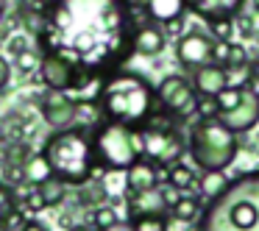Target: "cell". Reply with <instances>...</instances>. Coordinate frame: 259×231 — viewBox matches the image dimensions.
Here are the masks:
<instances>
[{"label":"cell","mask_w":259,"mask_h":231,"mask_svg":"<svg viewBox=\"0 0 259 231\" xmlns=\"http://www.w3.org/2000/svg\"><path fill=\"white\" fill-rule=\"evenodd\" d=\"M48 12L59 53L87 78H103L134 56L131 36L137 20L125 0H59Z\"/></svg>","instance_id":"1"},{"label":"cell","mask_w":259,"mask_h":231,"mask_svg":"<svg viewBox=\"0 0 259 231\" xmlns=\"http://www.w3.org/2000/svg\"><path fill=\"white\" fill-rule=\"evenodd\" d=\"M98 106L103 112V120L123 123L131 128H142L156 114V89L148 84L145 75L131 70H114L103 75L98 89Z\"/></svg>","instance_id":"2"},{"label":"cell","mask_w":259,"mask_h":231,"mask_svg":"<svg viewBox=\"0 0 259 231\" xmlns=\"http://www.w3.org/2000/svg\"><path fill=\"white\" fill-rule=\"evenodd\" d=\"M198 231H259V170L234 178L218 201H209Z\"/></svg>","instance_id":"3"},{"label":"cell","mask_w":259,"mask_h":231,"mask_svg":"<svg viewBox=\"0 0 259 231\" xmlns=\"http://www.w3.org/2000/svg\"><path fill=\"white\" fill-rule=\"evenodd\" d=\"M39 153L48 159L51 173L70 187H81L92 181V173L98 167L95 151H92V131L81 128V125L53 131Z\"/></svg>","instance_id":"4"},{"label":"cell","mask_w":259,"mask_h":231,"mask_svg":"<svg viewBox=\"0 0 259 231\" xmlns=\"http://www.w3.org/2000/svg\"><path fill=\"white\" fill-rule=\"evenodd\" d=\"M240 151V140L218 117L195 120L187 131V153L201 170H226Z\"/></svg>","instance_id":"5"},{"label":"cell","mask_w":259,"mask_h":231,"mask_svg":"<svg viewBox=\"0 0 259 231\" xmlns=\"http://www.w3.org/2000/svg\"><path fill=\"white\" fill-rule=\"evenodd\" d=\"M92 151L95 164L106 173H125L137 159H142L140 131L123 123L103 120L98 128H92Z\"/></svg>","instance_id":"6"},{"label":"cell","mask_w":259,"mask_h":231,"mask_svg":"<svg viewBox=\"0 0 259 231\" xmlns=\"http://www.w3.org/2000/svg\"><path fill=\"white\" fill-rule=\"evenodd\" d=\"M140 131V148H142V159L153 162L156 167L167 170L170 164L181 162L187 151V136L179 131V125L170 120H159V114H153L151 123H145Z\"/></svg>","instance_id":"7"},{"label":"cell","mask_w":259,"mask_h":231,"mask_svg":"<svg viewBox=\"0 0 259 231\" xmlns=\"http://www.w3.org/2000/svg\"><path fill=\"white\" fill-rule=\"evenodd\" d=\"M195 101H198V92L192 86V81L184 78V75H167L156 86V103L170 117H190V114H195Z\"/></svg>","instance_id":"8"},{"label":"cell","mask_w":259,"mask_h":231,"mask_svg":"<svg viewBox=\"0 0 259 231\" xmlns=\"http://www.w3.org/2000/svg\"><path fill=\"white\" fill-rule=\"evenodd\" d=\"M212 53H214V39L203 31H190L176 42V59L181 67L187 70H198L203 64H212Z\"/></svg>","instance_id":"9"},{"label":"cell","mask_w":259,"mask_h":231,"mask_svg":"<svg viewBox=\"0 0 259 231\" xmlns=\"http://www.w3.org/2000/svg\"><path fill=\"white\" fill-rule=\"evenodd\" d=\"M75 109H78V103H75V98L67 95V92H51L48 89L45 95L39 98L42 120H45L48 125H53L56 131L70 128V125L75 123Z\"/></svg>","instance_id":"10"},{"label":"cell","mask_w":259,"mask_h":231,"mask_svg":"<svg viewBox=\"0 0 259 231\" xmlns=\"http://www.w3.org/2000/svg\"><path fill=\"white\" fill-rule=\"evenodd\" d=\"M218 120L229 131H234L237 136L245 134V131H251L253 125L259 123V98L253 95L251 89H245L242 92V101L237 103L234 109H229V112H220Z\"/></svg>","instance_id":"11"},{"label":"cell","mask_w":259,"mask_h":231,"mask_svg":"<svg viewBox=\"0 0 259 231\" xmlns=\"http://www.w3.org/2000/svg\"><path fill=\"white\" fill-rule=\"evenodd\" d=\"M125 201H128V220L148 217V214H167V209H170L167 190H162V187H153V190H145V192H134Z\"/></svg>","instance_id":"12"},{"label":"cell","mask_w":259,"mask_h":231,"mask_svg":"<svg viewBox=\"0 0 259 231\" xmlns=\"http://www.w3.org/2000/svg\"><path fill=\"white\" fill-rule=\"evenodd\" d=\"M192 86H195L198 98H214L229 86V73L220 64H203V67L192 70Z\"/></svg>","instance_id":"13"},{"label":"cell","mask_w":259,"mask_h":231,"mask_svg":"<svg viewBox=\"0 0 259 231\" xmlns=\"http://www.w3.org/2000/svg\"><path fill=\"white\" fill-rule=\"evenodd\" d=\"M164 45H167V36H164V31L159 28L156 23H142L134 28V36H131V51L137 53V56H159V53L164 51Z\"/></svg>","instance_id":"14"},{"label":"cell","mask_w":259,"mask_h":231,"mask_svg":"<svg viewBox=\"0 0 259 231\" xmlns=\"http://www.w3.org/2000/svg\"><path fill=\"white\" fill-rule=\"evenodd\" d=\"M159 187V167L148 159H137L128 170H125V198L134 192H145Z\"/></svg>","instance_id":"15"},{"label":"cell","mask_w":259,"mask_h":231,"mask_svg":"<svg viewBox=\"0 0 259 231\" xmlns=\"http://www.w3.org/2000/svg\"><path fill=\"white\" fill-rule=\"evenodd\" d=\"M242 6H245V0H187V9H192L206 23L220 17H237Z\"/></svg>","instance_id":"16"},{"label":"cell","mask_w":259,"mask_h":231,"mask_svg":"<svg viewBox=\"0 0 259 231\" xmlns=\"http://www.w3.org/2000/svg\"><path fill=\"white\" fill-rule=\"evenodd\" d=\"M187 12V0H148L145 14L156 25H179Z\"/></svg>","instance_id":"17"},{"label":"cell","mask_w":259,"mask_h":231,"mask_svg":"<svg viewBox=\"0 0 259 231\" xmlns=\"http://www.w3.org/2000/svg\"><path fill=\"white\" fill-rule=\"evenodd\" d=\"M17 23L25 25V31L28 34H42V31L48 28V23H51V12H48L42 3H36V0H20L17 6Z\"/></svg>","instance_id":"18"},{"label":"cell","mask_w":259,"mask_h":231,"mask_svg":"<svg viewBox=\"0 0 259 231\" xmlns=\"http://www.w3.org/2000/svg\"><path fill=\"white\" fill-rule=\"evenodd\" d=\"M198 184V192H201L203 201H218L226 190H229V175L226 170H203V175L195 181Z\"/></svg>","instance_id":"19"},{"label":"cell","mask_w":259,"mask_h":231,"mask_svg":"<svg viewBox=\"0 0 259 231\" xmlns=\"http://www.w3.org/2000/svg\"><path fill=\"white\" fill-rule=\"evenodd\" d=\"M167 212H170V217L179 220V223H192V220H201L203 206H201V201L192 198V195H179L173 203H170Z\"/></svg>","instance_id":"20"},{"label":"cell","mask_w":259,"mask_h":231,"mask_svg":"<svg viewBox=\"0 0 259 231\" xmlns=\"http://www.w3.org/2000/svg\"><path fill=\"white\" fill-rule=\"evenodd\" d=\"M48 175H53V173H51V167H48V159L42 156V153H34V156L25 159V164H23V184L36 187V184H42Z\"/></svg>","instance_id":"21"},{"label":"cell","mask_w":259,"mask_h":231,"mask_svg":"<svg viewBox=\"0 0 259 231\" xmlns=\"http://www.w3.org/2000/svg\"><path fill=\"white\" fill-rule=\"evenodd\" d=\"M195 181H198L195 178V170H192L187 162H176V164H170V167H167V187H170V190L184 192V190H190Z\"/></svg>","instance_id":"22"},{"label":"cell","mask_w":259,"mask_h":231,"mask_svg":"<svg viewBox=\"0 0 259 231\" xmlns=\"http://www.w3.org/2000/svg\"><path fill=\"white\" fill-rule=\"evenodd\" d=\"M36 190H39L42 201H45V209L59 206V203L64 201V195H67V184H64L62 178H56V175H48L42 184H36Z\"/></svg>","instance_id":"23"},{"label":"cell","mask_w":259,"mask_h":231,"mask_svg":"<svg viewBox=\"0 0 259 231\" xmlns=\"http://www.w3.org/2000/svg\"><path fill=\"white\" fill-rule=\"evenodd\" d=\"M78 198L84 206H101L103 201H106V190H103V184H95V181H87V184L78 187Z\"/></svg>","instance_id":"24"},{"label":"cell","mask_w":259,"mask_h":231,"mask_svg":"<svg viewBox=\"0 0 259 231\" xmlns=\"http://www.w3.org/2000/svg\"><path fill=\"white\" fill-rule=\"evenodd\" d=\"M134 231H170V220L167 214H148V217H137L128 220Z\"/></svg>","instance_id":"25"},{"label":"cell","mask_w":259,"mask_h":231,"mask_svg":"<svg viewBox=\"0 0 259 231\" xmlns=\"http://www.w3.org/2000/svg\"><path fill=\"white\" fill-rule=\"evenodd\" d=\"M114 223H120L117 209H114V206H106V203H101V206H95V209H92V225H95L98 231L112 228Z\"/></svg>","instance_id":"26"},{"label":"cell","mask_w":259,"mask_h":231,"mask_svg":"<svg viewBox=\"0 0 259 231\" xmlns=\"http://www.w3.org/2000/svg\"><path fill=\"white\" fill-rule=\"evenodd\" d=\"M17 195H14V190L9 184H3L0 181V225L6 223L9 217H12L14 212H17Z\"/></svg>","instance_id":"27"},{"label":"cell","mask_w":259,"mask_h":231,"mask_svg":"<svg viewBox=\"0 0 259 231\" xmlns=\"http://www.w3.org/2000/svg\"><path fill=\"white\" fill-rule=\"evenodd\" d=\"M209 31H212L214 42H231V36H234V17L209 20Z\"/></svg>","instance_id":"28"},{"label":"cell","mask_w":259,"mask_h":231,"mask_svg":"<svg viewBox=\"0 0 259 231\" xmlns=\"http://www.w3.org/2000/svg\"><path fill=\"white\" fill-rule=\"evenodd\" d=\"M242 92L245 89H237V86H226L220 95H214V103H218V114L220 112H229V109H234L237 103L242 101Z\"/></svg>","instance_id":"29"},{"label":"cell","mask_w":259,"mask_h":231,"mask_svg":"<svg viewBox=\"0 0 259 231\" xmlns=\"http://www.w3.org/2000/svg\"><path fill=\"white\" fill-rule=\"evenodd\" d=\"M39 53L36 51H23V53H17V67H20V73H34V70H39Z\"/></svg>","instance_id":"30"},{"label":"cell","mask_w":259,"mask_h":231,"mask_svg":"<svg viewBox=\"0 0 259 231\" xmlns=\"http://www.w3.org/2000/svg\"><path fill=\"white\" fill-rule=\"evenodd\" d=\"M23 201H25V209H28V212H42V209H45V201H42V195H39L36 187H25Z\"/></svg>","instance_id":"31"},{"label":"cell","mask_w":259,"mask_h":231,"mask_svg":"<svg viewBox=\"0 0 259 231\" xmlns=\"http://www.w3.org/2000/svg\"><path fill=\"white\" fill-rule=\"evenodd\" d=\"M9 81H12V64H9L6 59L0 56V89H3Z\"/></svg>","instance_id":"32"},{"label":"cell","mask_w":259,"mask_h":231,"mask_svg":"<svg viewBox=\"0 0 259 231\" xmlns=\"http://www.w3.org/2000/svg\"><path fill=\"white\" fill-rule=\"evenodd\" d=\"M9 51L17 56V53H23V51H28L25 48V36H14V39H9Z\"/></svg>","instance_id":"33"},{"label":"cell","mask_w":259,"mask_h":231,"mask_svg":"<svg viewBox=\"0 0 259 231\" xmlns=\"http://www.w3.org/2000/svg\"><path fill=\"white\" fill-rule=\"evenodd\" d=\"M125 6H128L131 12H145L148 0H125Z\"/></svg>","instance_id":"34"},{"label":"cell","mask_w":259,"mask_h":231,"mask_svg":"<svg viewBox=\"0 0 259 231\" xmlns=\"http://www.w3.org/2000/svg\"><path fill=\"white\" fill-rule=\"evenodd\" d=\"M20 231H51V228H48V225H42V223H36V220H28V223H25Z\"/></svg>","instance_id":"35"},{"label":"cell","mask_w":259,"mask_h":231,"mask_svg":"<svg viewBox=\"0 0 259 231\" xmlns=\"http://www.w3.org/2000/svg\"><path fill=\"white\" fill-rule=\"evenodd\" d=\"M67 231H98L92 223H78V225H73V228H67Z\"/></svg>","instance_id":"36"},{"label":"cell","mask_w":259,"mask_h":231,"mask_svg":"<svg viewBox=\"0 0 259 231\" xmlns=\"http://www.w3.org/2000/svg\"><path fill=\"white\" fill-rule=\"evenodd\" d=\"M103 231H134V228H131V223H114L112 228H103Z\"/></svg>","instance_id":"37"},{"label":"cell","mask_w":259,"mask_h":231,"mask_svg":"<svg viewBox=\"0 0 259 231\" xmlns=\"http://www.w3.org/2000/svg\"><path fill=\"white\" fill-rule=\"evenodd\" d=\"M36 3H42V6H45V9H51V6H56L59 0H36Z\"/></svg>","instance_id":"38"},{"label":"cell","mask_w":259,"mask_h":231,"mask_svg":"<svg viewBox=\"0 0 259 231\" xmlns=\"http://www.w3.org/2000/svg\"><path fill=\"white\" fill-rule=\"evenodd\" d=\"M3 14H6V0H0V20H3Z\"/></svg>","instance_id":"39"}]
</instances>
